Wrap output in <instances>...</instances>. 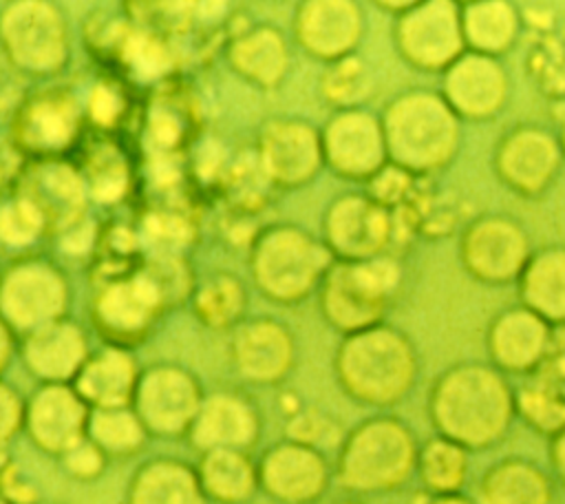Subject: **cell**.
<instances>
[{
  "mask_svg": "<svg viewBox=\"0 0 565 504\" xmlns=\"http://www.w3.org/2000/svg\"><path fill=\"white\" fill-rule=\"evenodd\" d=\"M86 409L77 393L51 385L42 389L29 409V429L33 438L51 451H68L82 442Z\"/></svg>",
  "mask_w": 565,
  "mask_h": 504,
  "instance_id": "obj_14",
  "label": "cell"
},
{
  "mask_svg": "<svg viewBox=\"0 0 565 504\" xmlns=\"http://www.w3.org/2000/svg\"><path fill=\"white\" fill-rule=\"evenodd\" d=\"M137 411L139 420L154 431H181L199 413L196 385L179 369H152L137 387Z\"/></svg>",
  "mask_w": 565,
  "mask_h": 504,
  "instance_id": "obj_11",
  "label": "cell"
},
{
  "mask_svg": "<svg viewBox=\"0 0 565 504\" xmlns=\"http://www.w3.org/2000/svg\"><path fill=\"white\" fill-rule=\"evenodd\" d=\"M331 245L351 259L373 256L388 237V219L380 206L362 197L340 199L327 219Z\"/></svg>",
  "mask_w": 565,
  "mask_h": 504,
  "instance_id": "obj_13",
  "label": "cell"
},
{
  "mask_svg": "<svg viewBox=\"0 0 565 504\" xmlns=\"http://www.w3.org/2000/svg\"><path fill=\"white\" fill-rule=\"evenodd\" d=\"M327 263V250L294 228L269 230L256 243L254 252V274L258 285L280 301L302 296Z\"/></svg>",
  "mask_w": 565,
  "mask_h": 504,
  "instance_id": "obj_3",
  "label": "cell"
},
{
  "mask_svg": "<svg viewBox=\"0 0 565 504\" xmlns=\"http://www.w3.org/2000/svg\"><path fill=\"white\" fill-rule=\"evenodd\" d=\"M382 128L386 153L399 166L413 170L441 164L457 141L450 104L428 93H411L393 102Z\"/></svg>",
  "mask_w": 565,
  "mask_h": 504,
  "instance_id": "obj_1",
  "label": "cell"
},
{
  "mask_svg": "<svg viewBox=\"0 0 565 504\" xmlns=\"http://www.w3.org/2000/svg\"><path fill=\"white\" fill-rule=\"evenodd\" d=\"M2 38L11 60L26 71H51L64 57V27L46 2H15L2 18Z\"/></svg>",
  "mask_w": 565,
  "mask_h": 504,
  "instance_id": "obj_7",
  "label": "cell"
},
{
  "mask_svg": "<svg viewBox=\"0 0 565 504\" xmlns=\"http://www.w3.org/2000/svg\"><path fill=\"white\" fill-rule=\"evenodd\" d=\"M468 267L488 281H501L512 276L525 254L523 234L499 219L477 223L463 243Z\"/></svg>",
  "mask_w": 565,
  "mask_h": 504,
  "instance_id": "obj_15",
  "label": "cell"
},
{
  "mask_svg": "<svg viewBox=\"0 0 565 504\" xmlns=\"http://www.w3.org/2000/svg\"><path fill=\"white\" fill-rule=\"evenodd\" d=\"M263 482L276 497L309 500L324 484V464L311 449L285 444L265 458Z\"/></svg>",
  "mask_w": 565,
  "mask_h": 504,
  "instance_id": "obj_19",
  "label": "cell"
},
{
  "mask_svg": "<svg viewBox=\"0 0 565 504\" xmlns=\"http://www.w3.org/2000/svg\"><path fill=\"white\" fill-rule=\"evenodd\" d=\"M461 22L450 2L415 4L399 24L404 55L426 69H437L455 60L461 51Z\"/></svg>",
  "mask_w": 565,
  "mask_h": 504,
  "instance_id": "obj_9",
  "label": "cell"
},
{
  "mask_svg": "<svg viewBox=\"0 0 565 504\" xmlns=\"http://www.w3.org/2000/svg\"><path fill=\"white\" fill-rule=\"evenodd\" d=\"M159 303V285L152 279L135 276L106 287L97 303V318L108 332L130 336L152 321Z\"/></svg>",
  "mask_w": 565,
  "mask_h": 504,
  "instance_id": "obj_18",
  "label": "cell"
},
{
  "mask_svg": "<svg viewBox=\"0 0 565 504\" xmlns=\"http://www.w3.org/2000/svg\"><path fill=\"white\" fill-rule=\"evenodd\" d=\"M130 504H201V495L185 466L157 462L137 475Z\"/></svg>",
  "mask_w": 565,
  "mask_h": 504,
  "instance_id": "obj_25",
  "label": "cell"
},
{
  "mask_svg": "<svg viewBox=\"0 0 565 504\" xmlns=\"http://www.w3.org/2000/svg\"><path fill=\"white\" fill-rule=\"evenodd\" d=\"M260 146L265 170L282 183H298L309 179L322 155L320 139L302 122L269 124L263 133Z\"/></svg>",
  "mask_w": 565,
  "mask_h": 504,
  "instance_id": "obj_12",
  "label": "cell"
},
{
  "mask_svg": "<svg viewBox=\"0 0 565 504\" xmlns=\"http://www.w3.org/2000/svg\"><path fill=\"white\" fill-rule=\"evenodd\" d=\"M75 117L73 111L68 108L66 102L57 99H42L35 106H31L24 128H26V139L33 146H44V148H57L68 141L73 135Z\"/></svg>",
  "mask_w": 565,
  "mask_h": 504,
  "instance_id": "obj_32",
  "label": "cell"
},
{
  "mask_svg": "<svg viewBox=\"0 0 565 504\" xmlns=\"http://www.w3.org/2000/svg\"><path fill=\"white\" fill-rule=\"evenodd\" d=\"M18 424H20V400L9 391V387H4L2 389V435L9 438Z\"/></svg>",
  "mask_w": 565,
  "mask_h": 504,
  "instance_id": "obj_40",
  "label": "cell"
},
{
  "mask_svg": "<svg viewBox=\"0 0 565 504\" xmlns=\"http://www.w3.org/2000/svg\"><path fill=\"white\" fill-rule=\"evenodd\" d=\"M201 482L214 497L234 502L252 493L254 473L236 449H214L201 464Z\"/></svg>",
  "mask_w": 565,
  "mask_h": 504,
  "instance_id": "obj_29",
  "label": "cell"
},
{
  "mask_svg": "<svg viewBox=\"0 0 565 504\" xmlns=\"http://www.w3.org/2000/svg\"><path fill=\"white\" fill-rule=\"evenodd\" d=\"M24 356L29 367L51 380H64L73 376L84 360L82 332L71 323L53 321L31 332Z\"/></svg>",
  "mask_w": 565,
  "mask_h": 504,
  "instance_id": "obj_21",
  "label": "cell"
},
{
  "mask_svg": "<svg viewBox=\"0 0 565 504\" xmlns=\"http://www.w3.org/2000/svg\"><path fill=\"white\" fill-rule=\"evenodd\" d=\"M88 431L93 442L110 453L132 451L143 438L141 420L121 407L97 409L90 416Z\"/></svg>",
  "mask_w": 565,
  "mask_h": 504,
  "instance_id": "obj_31",
  "label": "cell"
},
{
  "mask_svg": "<svg viewBox=\"0 0 565 504\" xmlns=\"http://www.w3.org/2000/svg\"><path fill=\"white\" fill-rule=\"evenodd\" d=\"M234 354L245 376L254 380H271L287 369L291 358V340L280 325L258 321L238 332Z\"/></svg>",
  "mask_w": 565,
  "mask_h": 504,
  "instance_id": "obj_22",
  "label": "cell"
},
{
  "mask_svg": "<svg viewBox=\"0 0 565 504\" xmlns=\"http://www.w3.org/2000/svg\"><path fill=\"white\" fill-rule=\"evenodd\" d=\"M373 186H375V195H377L380 199L393 201V199L399 197V190L406 186L404 172H402V170H395V168L384 170V172H380V177L375 179Z\"/></svg>",
  "mask_w": 565,
  "mask_h": 504,
  "instance_id": "obj_39",
  "label": "cell"
},
{
  "mask_svg": "<svg viewBox=\"0 0 565 504\" xmlns=\"http://www.w3.org/2000/svg\"><path fill=\"white\" fill-rule=\"evenodd\" d=\"M117 99L115 95L108 91V88H99L93 97V113L97 119H110L115 113H117Z\"/></svg>",
  "mask_w": 565,
  "mask_h": 504,
  "instance_id": "obj_41",
  "label": "cell"
},
{
  "mask_svg": "<svg viewBox=\"0 0 565 504\" xmlns=\"http://www.w3.org/2000/svg\"><path fill=\"white\" fill-rule=\"evenodd\" d=\"M135 385L132 360L119 349H106L88 360L77 376V391L97 409L121 407Z\"/></svg>",
  "mask_w": 565,
  "mask_h": 504,
  "instance_id": "obj_23",
  "label": "cell"
},
{
  "mask_svg": "<svg viewBox=\"0 0 565 504\" xmlns=\"http://www.w3.org/2000/svg\"><path fill=\"white\" fill-rule=\"evenodd\" d=\"M501 172L516 188H541L556 166V148L543 133L523 130L501 148Z\"/></svg>",
  "mask_w": 565,
  "mask_h": 504,
  "instance_id": "obj_24",
  "label": "cell"
},
{
  "mask_svg": "<svg viewBox=\"0 0 565 504\" xmlns=\"http://www.w3.org/2000/svg\"><path fill=\"white\" fill-rule=\"evenodd\" d=\"M466 40L483 51H501L514 35V13L505 2L470 4L461 22Z\"/></svg>",
  "mask_w": 565,
  "mask_h": 504,
  "instance_id": "obj_30",
  "label": "cell"
},
{
  "mask_svg": "<svg viewBox=\"0 0 565 504\" xmlns=\"http://www.w3.org/2000/svg\"><path fill=\"white\" fill-rule=\"evenodd\" d=\"M256 431L254 413L234 396H214L196 413L192 438L203 449H236L249 444Z\"/></svg>",
  "mask_w": 565,
  "mask_h": 504,
  "instance_id": "obj_20",
  "label": "cell"
},
{
  "mask_svg": "<svg viewBox=\"0 0 565 504\" xmlns=\"http://www.w3.org/2000/svg\"><path fill=\"white\" fill-rule=\"evenodd\" d=\"M505 93L501 69L486 55H466L457 60L446 75V97L452 108L466 115L492 113Z\"/></svg>",
  "mask_w": 565,
  "mask_h": 504,
  "instance_id": "obj_16",
  "label": "cell"
},
{
  "mask_svg": "<svg viewBox=\"0 0 565 504\" xmlns=\"http://www.w3.org/2000/svg\"><path fill=\"white\" fill-rule=\"evenodd\" d=\"M463 473V455L457 447L448 442H433L422 455L424 480L439 491L452 489Z\"/></svg>",
  "mask_w": 565,
  "mask_h": 504,
  "instance_id": "obj_33",
  "label": "cell"
},
{
  "mask_svg": "<svg viewBox=\"0 0 565 504\" xmlns=\"http://www.w3.org/2000/svg\"><path fill=\"white\" fill-rule=\"evenodd\" d=\"M413 367L411 347L388 329L360 332L340 354V374L349 389L373 402L395 400L411 385Z\"/></svg>",
  "mask_w": 565,
  "mask_h": 504,
  "instance_id": "obj_2",
  "label": "cell"
},
{
  "mask_svg": "<svg viewBox=\"0 0 565 504\" xmlns=\"http://www.w3.org/2000/svg\"><path fill=\"white\" fill-rule=\"evenodd\" d=\"M435 413L439 427L450 435L481 442L503 420L505 400L501 385L481 369L455 371L437 389Z\"/></svg>",
  "mask_w": 565,
  "mask_h": 504,
  "instance_id": "obj_4",
  "label": "cell"
},
{
  "mask_svg": "<svg viewBox=\"0 0 565 504\" xmlns=\"http://www.w3.org/2000/svg\"><path fill=\"white\" fill-rule=\"evenodd\" d=\"M201 312L212 323H225L241 307V290L234 279H216L199 296Z\"/></svg>",
  "mask_w": 565,
  "mask_h": 504,
  "instance_id": "obj_36",
  "label": "cell"
},
{
  "mask_svg": "<svg viewBox=\"0 0 565 504\" xmlns=\"http://www.w3.org/2000/svg\"><path fill=\"white\" fill-rule=\"evenodd\" d=\"M413 442L388 420L364 424L347 444L342 480L358 489H380L399 482L411 466Z\"/></svg>",
  "mask_w": 565,
  "mask_h": 504,
  "instance_id": "obj_6",
  "label": "cell"
},
{
  "mask_svg": "<svg viewBox=\"0 0 565 504\" xmlns=\"http://www.w3.org/2000/svg\"><path fill=\"white\" fill-rule=\"evenodd\" d=\"M545 329L541 321L530 312H510L494 325L492 347L501 363L525 365L530 363L543 345Z\"/></svg>",
  "mask_w": 565,
  "mask_h": 504,
  "instance_id": "obj_28",
  "label": "cell"
},
{
  "mask_svg": "<svg viewBox=\"0 0 565 504\" xmlns=\"http://www.w3.org/2000/svg\"><path fill=\"white\" fill-rule=\"evenodd\" d=\"M44 212L31 201V199H15L4 206L2 210V221H0V232L2 239L11 245H22L33 241L42 225H44Z\"/></svg>",
  "mask_w": 565,
  "mask_h": 504,
  "instance_id": "obj_34",
  "label": "cell"
},
{
  "mask_svg": "<svg viewBox=\"0 0 565 504\" xmlns=\"http://www.w3.org/2000/svg\"><path fill=\"white\" fill-rule=\"evenodd\" d=\"M327 429H329V422H324V420L318 418L316 413L298 416V418L291 422V427H289L291 435H294L298 442H320V440H324V438L329 435Z\"/></svg>",
  "mask_w": 565,
  "mask_h": 504,
  "instance_id": "obj_38",
  "label": "cell"
},
{
  "mask_svg": "<svg viewBox=\"0 0 565 504\" xmlns=\"http://www.w3.org/2000/svg\"><path fill=\"white\" fill-rule=\"evenodd\" d=\"M234 66L249 80L274 84L287 66V49L274 29H256L232 46Z\"/></svg>",
  "mask_w": 565,
  "mask_h": 504,
  "instance_id": "obj_26",
  "label": "cell"
},
{
  "mask_svg": "<svg viewBox=\"0 0 565 504\" xmlns=\"http://www.w3.org/2000/svg\"><path fill=\"white\" fill-rule=\"evenodd\" d=\"M360 33L358 7L351 2H307L298 13V38L324 57L342 55Z\"/></svg>",
  "mask_w": 565,
  "mask_h": 504,
  "instance_id": "obj_17",
  "label": "cell"
},
{
  "mask_svg": "<svg viewBox=\"0 0 565 504\" xmlns=\"http://www.w3.org/2000/svg\"><path fill=\"white\" fill-rule=\"evenodd\" d=\"M399 272L393 261L342 263L329 272L322 303L331 323L344 329L369 325L382 312Z\"/></svg>",
  "mask_w": 565,
  "mask_h": 504,
  "instance_id": "obj_5",
  "label": "cell"
},
{
  "mask_svg": "<svg viewBox=\"0 0 565 504\" xmlns=\"http://www.w3.org/2000/svg\"><path fill=\"white\" fill-rule=\"evenodd\" d=\"M437 504H463V502H437Z\"/></svg>",
  "mask_w": 565,
  "mask_h": 504,
  "instance_id": "obj_42",
  "label": "cell"
},
{
  "mask_svg": "<svg viewBox=\"0 0 565 504\" xmlns=\"http://www.w3.org/2000/svg\"><path fill=\"white\" fill-rule=\"evenodd\" d=\"M369 73L366 66L355 60L347 57L340 60L327 75H324V93L342 104L358 102L366 91H369Z\"/></svg>",
  "mask_w": 565,
  "mask_h": 504,
  "instance_id": "obj_35",
  "label": "cell"
},
{
  "mask_svg": "<svg viewBox=\"0 0 565 504\" xmlns=\"http://www.w3.org/2000/svg\"><path fill=\"white\" fill-rule=\"evenodd\" d=\"M66 464L73 473H77L82 477L97 473L102 466V455H99L97 444L77 442L73 449L66 451Z\"/></svg>",
  "mask_w": 565,
  "mask_h": 504,
  "instance_id": "obj_37",
  "label": "cell"
},
{
  "mask_svg": "<svg viewBox=\"0 0 565 504\" xmlns=\"http://www.w3.org/2000/svg\"><path fill=\"white\" fill-rule=\"evenodd\" d=\"M523 294L536 312L550 318H565V252L536 256L525 270Z\"/></svg>",
  "mask_w": 565,
  "mask_h": 504,
  "instance_id": "obj_27",
  "label": "cell"
},
{
  "mask_svg": "<svg viewBox=\"0 0 565 504\" xmlns=\"http://www.w3.org/2000/svg\"><path fill=\"white\" fill-rule=\"evenodd\" d=\"M62 276L38 261L15 265L2 283V314L20 329H40L57 318L64 307Z\"/></svg>",
  "mask_w": 565,
  "mask_h": 504,
  "instance_id": "obj_8",
  "label": "cell"
},
{
  "mask_svg": "<svg viewBox=\"0 0 565 504\" xmlns=\"http://www.w3.org/2000/svg\"><path fill=\"white\" fill-rule=\"evenodd\" d=\"M322 150L329 164L342 175H373L386 155L384 128L366 113H342L327 126Z\"/></svg>",
  "mask_w": 565,
  "mask_h": 504,
  "instance_id": "obj_10",
  "label": "cell"
}]
</instances>
